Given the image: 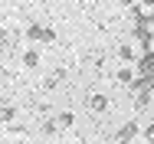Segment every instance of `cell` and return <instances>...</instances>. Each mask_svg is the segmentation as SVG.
Instances as JSON below:
<instances>
[{
	"label": "cell",
	"mask_w": 154,
	"mask_h": 144,
	"mask_svg": "<svg viewBox=\"0 0 154 144\" xmlns=\"http://www.w3.org/2000/svg\"><path fill=\"white\" fill-rule=\"evenodd\" d=\"M134 138H138V124L134 121H125L122 128L115 131V141H134Z\"/></svg>",
	"instance_id": "obj_4"
},
{
	"label": "cell",
	"mask_w": 154,
	"mask_h": 144,
	"mask_svg": "<svg viewBox=\"0 0 154 144\" xmlns=\"http://www.w3.org/2000/svg\"><path fill=\"white\" fill-rule=\"evenodd\" d=\"M115 79H118V82H122V85H131V82H134V79H138V72H134V69H128V66H125V69H118V72H115Z\"/></svg>",
	"instance_id": "obj_6"
},
{
	"label": "cell",
	"mask_w": 154,
	"mask_h": 144,
	"mask_svg": "<svg viewBox=\"0 0 154 144\" xmlns=\"http://www.w3.org/2000/svg\"><path fill=\"white\" fill-rule=\"evenodd\" d=\"M26 39H30V43H39V46L56 43V29L43 26V23H30V26H26Z\"/></svg>",
	"instance_id": "obj_1"
},
{
	"label": "cell",
	"mask_w": 154,
	"mask_h": 144,
	"mask_svg": "<svg viewBox=\"0 0 154 144\" xmlns=\"http://www.w3.org/2000/svg\"><path fill=\"white\" fill-rule=\"evenodd\" d=\"M134 39H138L141 53L154 49V26H148V23H134Z\"/></svg>",
	"instance_id": "obj_3"
},
{
	"label": "cell",
	"mask_w": 154,
	"mask_h": 144,
	"mask_svg": "<svg viewBox=\"0 0 154 144\" xmlns=\"http://www.w3.org/2000/svg\"><path fill=\"white\" fill-rule=\"evenodd\" d=\"M134 72H138L144 82H151V85H154V49H148V53H141V56H138Z\"/></svg>",
	"instance_id": "obj_2"
},
{
	"label": "cell",
	"mask_w": 154,
	"mask_h": 144,
	"mask_svg": "<svg viewBox=\"0 0 154 144\" xmlns=\"http://www.w3.org/2000/svg\"><path fill=\"white\" fill-rule=\"evenodd\" d=\"M141 138H144V141H154V124H148V128L141 131Z\"/></svg>",
	"instance_id": "obj_13"
},
{
	"label": "cell",
	"mask_w": 154,
	"mask_h": 144,
	"mask_svg": "<svg viewBox=\"0 0 154 144\" xmlns=\"http://www.w3.org/2000/svg\"><path fill=\"white\" fill-rule=\"evenodd\" d=\"M56 128H59L56 121H46V124H43V134H56Z\"/></svg>",
	"instance_id": "obj_12"
},
{
	"label": "cell",
	"mask_w": 154,
	"mask_h": 144,
	"mask_svg": "<svg viewBox=\"0 0 154 144\" xmlns=\"http://www.w3.org/2000/svg\"><path fill=\"white\" fill-rule=\"evenodd\" d=\"M151 92H154V88H148V92H138L134 105H138V108H148V102H151Z\"/></svg>",
	"instance_id": "obj_9"
},
{
	"label": "cell",
	"mask_w": 154,
	"mask_h": 144,
	"mask_svg": "<svg viewBox=\"0 0 154 144\" xmlns=\"http://www.w3.org/2000/svg\"><path fill=\"white\" fill-rule=\"evenodd\" d=\"M118 3H122V7H131V3H134V0H118Z\"/></svg>",
	"instance_id": "obj_14"
},
{
	"label": "cell",
	"mask_w": 154,
	"mask_h": 144,
	"mask_svg": "<svg viewBox=\"0 0 154 144\" xmlns=\"http://www.w3.org/2000/svg\"><path fill=\"white\" fill-rule=\"evenodd\" d=\"M89 108H92V112H105V108H108V98H105V95H89Z\"/></svg>",
	"instance_id": "obj_7"
},
{
	"label": "cell",
	"mask_w": 154,
	"mask_h": 144,
	"mask_svg": "<svg viewBox=\"0 0 154 144\" xmlns=\"http://www.w3.org/2000/svg\"><path fill=\"white\" fill-rule=\"evenodd\" d=\"M151 26H154V7H151Z\"/></svg>",
	"instance_id": "obj_17"
},
{
	"label": "cell",
	"mask_w": 154,
	"mask_h": 144,
	"mask_svg": "<svg viewBox=\"0 0 154 144\" xmlns=\"http://www.w3.org/2000/svg\"><path fill=\"white\" fill-rule=\"evenodd\" d=\"M141 7H154V0H141Z\"/></svg>",
	"instance_id": "obj_15"
},
{
	"label": "cell",
	"mask_w": 154,
	"mask_h": 144,
	"mask_svg": "<svg viewBox=\"0 0 154 144\" xmlns=\"http://www.w3.org/2000/svg\"><path fill=\"white\" fill-rule=\"evenodd\" d=\"M118 56H122V62H131L134 59V49L131 46H118Z\"/></svg>",
	"instance_id": "obj_10"
},
{
	"label": "cell",
	"mask_w": 154,
	"mask_h": 144,
	"mask_svg": "<svg viewBox=\"0 0 154 144\" xmlns=\"http://www.w3.org/2000/svg\"><path fill=\"white\" fill-rule=\"evenodd\" d=\"M72 121H75V118H72V112H59V115H56V124H59V128H69Z\"/></svg>",
	"instance_id": "obj_8"
},
{
	"label": "cell",
	"mask_w": 154,
	"mask_h": 144,
	"mask_svg": "<svg viewBox=\"0 0 154 144\" xmlns=\"http://www.w3.org/2000/svg\"><path fill=\"white\" fill-rule=\"evenodd\" d=\"M20 62H23V69H36V66H39V49H36V46H30V49H23V56H20Z\"/></svg>",
	"instance_id": "obj_5"
},
{
	"label": "cell",
	"mask_w": 154,
	"mask_h": 144,
	"mask_svg": "<svg viewBox=\"0 0 154 144\" xmlns=\"http://www.w3.org/2000/svg\"><path fill=\"white\" fill-rule=\"evenodd\" d=\"M13 115H17V112H13L10 105H7V108H0V118H3V121H13Z\"/></svg>",
	"instance_id": "obj_11"
},
{
	"label": "cell",
	"mask_w": 154,
	"mask_h": 144,
	"mask_svg": "<svg viewBox=\"0 0 154 144\" xmlns=\"http://www.w3.org/2000/svg\"><path fill=\"white\" fill-rule=\"evenodd\" d=\"M3 39H7V33H3V29H0V43H3Z\"/></svg>",
	"instance_id": "obj_16"
}]
</instances>
